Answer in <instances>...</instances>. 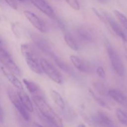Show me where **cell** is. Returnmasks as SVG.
Wrapping results in <instances>:
<instances>
[{
	"label": "cell",
	"mask_w": 127,
	"mask_h": 127,
	"mask_svg": "<svg viewBox=\"0 0 127 127\" xmlns=\"http://www.w3.org/2000/svg\"><path fill=\"white\" fill-rule=\"evenodd\" d=\"M108 94L116 102L124 106H127V97L120 91L117 89H110L108 91Z\"/></svg>",
	"instance_id": "cell-13"
},
{
	"label": "cell",
	"mask_w": 127,
	"mask_h": 127,
	"mask_svg": "<svg viewBox=\"0 0 127 127\" xmlns=\"http://www.w3.org/2000/svg\"><path fill=\"white\" fill-rule=\"evenodd\" d=\"M96 73L97 74V75L99 76L100 78H105V76H106V74H105V71L104 70V68L102 66H99L96 69Z\"/></svg>",
	"instance_id": "cell-27"
},
{
	"label": "cell",
	"mask_w": 127,
	"mask_h": 127,
	"mask_svg": "<svg viewBox=\"0 0 127 127\" xmlns=\"http://www.w3.org/2000/svg\"><path fill=\"white\" fill-rule=\"evenodd\" d=\"M31 37L33 43L43 53L48 55L50 57L53 54V52L52 50L50 45L45 38L42 37V36L38 35V34H36V33H33L31 35Z\"/></svg>",
	"instance_id": "cell-9"
},
{
	"label": "cell",
	"mask_w": 127,
	"mask_h": 127,
	"mask_svg": "<svg viewBox=\"0 0 127 127\" xmlns=\"http://www.w3.org/2000/svg\"><path fill=\"white\" fill-rule=\"evenodd\" d=\"M76 34L79 40L86 43H93L95 40L94 31L88 26H79L76 29Z\"/></svg>",
	"instance_id": "cell-6"
},
{
	"label": "cell",
	"mask_w": 127,
	"mask_h": 127,
	"mask_svg": "<svg viewBox=\"0 0 127 127\" xmlns=\"http://www.w3.org/2000/svg\"><path fill=\"white\" fill-rule=\"evenodd\" d=\"M104 15L105 16L108 24H109V28L111 29L113 32L117 35L119 36L120 38H122V40H127V37L124 32V30L122 29L120 24H119V23L115 21L113 16L109 13H104Z\"/></svg>",
	"instance_id": "cell-10"
},
{
	"label": "cell",
	"mask_w": 127,
	"mask_h": 127,
	"mask_svg": "<svg viewBox=\"0 0 127 127\" xmlns=\"http://www.w3.org/2000/svg\"><path fill=\"white\" fill-rule=\"evenodd\" d=\"M70 60L76 68L83 73H89L90 72L91 68L89 64L84 62L83 60L76 55H71Z\"/></svg>",
	"instance_id": "cell-14"
},
{
	"label": "cell",
	"mask_w": 127,
	"mask_h": 127,
	"mask_svg": "<svg viewBox=\"0 0 127 127\" xmlns=\"http://www.w3.org/2000/svg\"><path fill=\"white\" fill-rule=\"evenodd\" d=\"M105 47L114 70L119 76H124L125 74V69L120 55L107 40L105 42Z\"/></svg>",
	"instance_id": "cell-2"
},
{
	"label": "cell",
	"mask_w": 127,
	"mask_h": 127,
	"mask_svg": "<svg viewBox=\"0 0 127 127\" xmlns=\"http://www.w3.org/2000/svg\"><path fill=\"white\" fill-rule=\"evenodd\" d=\"M65 1L74 10L78 11L80 9V5L78 0H65Z\"/></svg>",
	"instance_id": "cell-26"
},
{
	"label": "cell",
	"mask_w": 127,
	"mask_h": 127,
	"mask_svg": "<svg viewBox=\"0 0 127 127\" xmlns=\"http://www.w3.org/2000/svg\"><path fill=\"white\" fill-rule=\"evenodd\" d=\"M4 122V112L2 107L0 104V123H3Z\"/></svg>",
	"instance_id": "cell-29"
},
{
	"label": "cell",
	"mask_w": 127,
	"mask_h": 127,
	"mask_svg": "<svg viewBox=\"0 0 127 127\" xmlns=\"http://www.w3.org/2000/svg\"><path fill=\"white\" fill-rule=\"evenodd\" d=\"M89 93H90L91 95H92L93 99L95 100V101L98 104L100 105V106L103 107L107 108V109H110V107L108 105L107 103L102 99V98H100V97L98 96L96 94L94 93V91L91 90V89H89Z\"/></svg>",
	"instance_id": "cell-24"
},
{
	"label": "cell",
	"mask_w": 127,
	"mask_h": 127,
	"mask_svg": "<svg viewBox=\"0 0 127 127\" xmlns=\"http://www.w3.org/2000/svg\"><path fill=\"white\" fill-rule=\"evenodd\" d=\"M26 63L29 68L31 70L37 74H41L42 73V67H41L40 63V60H26Z\"/></svg>",
	"instance_id": "cell-18"
},
{
	"label": "cell",
	"mask_w": 127,
	"mask_h": 127,
	"mask_svg": "<svg viewBox=\"0 0 127 127\" xmlns=\"http://www.w3.org/2000/svg\"><path fill=\"white\" fill-rule=\"evenodd\" d=\"M17 93L25 108L30 112H33V104H32V102H31V99H30L29 97L27 95V93H25L23 90H19Z\"/></svg>",
	"instance_id": "cell-16"
},
{
	"label": "cell",
	"mask_w": 127,
	"mask_h": 127,
	"mask_svg": "<svg viewBox=\"0 0 127 127\" xmlns=\"http://www.w3.org/2000/svg\"><path fill=\"white\" fill-rule=\"evenodd\" d=\"M94 87L100 95H102V96L109 95V94H108V91L109 90H107L104 84H103L102 83H95V84H94Z\"/></svg>",
	"instance_id": "cell-25"
},
{
	"label": "cell",
	"mask_w": 127,
	"mask_h": 127,
	"mask_svg": "<svg viewBox=\"0 0 127 127\" xmlns=\"http://www.w3.org/2000/svg\"><path fill=\"white\" fill-rule=\"evenodd\" d=\"M7 95H8L9 100L17 109L19 113L21 114L22 117L26 121H29L30 120V115L28 113L29 111L22 104L17 93L14 91L12 89L9 88L7 89Z\"/></svg>",
	"instance_id": "cell-5"
},
{
	"label": "cell",
	"mask_w": 127,
	"mask_h": 127,
	"mask_svg": "<svg viewBox=\"0 0 127 127\" xmlns=\"http://www.w3.org/2000/svg\"><path fill=\"white\" fill-rule=\"evenodd\" d=\"M32 127H43L42 125H40V124H37V122H33L32 124Z\"/></svg>",
	"instance_id": "cell-31"
},
{
	"label": "cell",
	"mask_w": 127,
	"mask_h": 127,
	"mask_svg": "<svg viewBox=\"0 0 127 127\" xmlns=\"http://www.w3.org/2000/svg\"><path fill=\"white\" fill-rule=\"evenodd\" d=\"M64 40L67 45L73 50L77 51L79 49V47L76 41L73 38V35L69 33H66L64 35Z\"/></svg>",
	"instance_id": "cell-20"
},
{
	"label": "cell",
	"mask_w": 127,
	"mask_h": 127,
	"mask_svg": "<svg viewBox=\"0 0 127 127\" xmlns=\"http://www.w3.org/2000/svg\"><path fill=\"white\" fill-rule=\"evenodd\" d=\"M0 43H1V40H0Z\"/></svg>",
	"instance_id": "cell-36"
},
{
	"label": "cell",
	"mask_w": 127,
	"mask_h": 127,
	"mask_svg": "<svg viewBox=\"0 0 127 127\" xmlns=\"http://www.w3.org/2000/svg\"><path fill=\"white\" fill-rule=\"evenodd\" d=\"M5 2L11 7V8L14 9L15 10L17 9V4L15 0H4Z\"/></svg>",
	"instance_id": "cell-28"
},
{
	"label": "cell",
	"mask_w": 127,
	"mask_h": 127,
	"mask_svg": "<svg viewBox=\"0 0 127 127\" xmlns=\"http://www.w3.org/2000/svg\"><path fill=\"white\" fill-rule=\"evenodd\" d=\"M115 115L119 121L122 125L127 127V114L124 110L120 109H117L115 110Z\"/></svg>",
	"instance_id": "cell-22"
},
{
	"label": "cell",
	"mask_w": 127,
	"mask_h": 127,
	"mask_svg": "<svg viewBox=\"0 0 127 127\" xmlns=\"http://www.w3.org/2000/svg\"><path fill=\"white\" fill-rule=\"evenodd\" d=\"M99 2H100V3L102 4H105V3H107L108 1V0H97Z\"/></svg>",
	"instance_id": "cell-32"
},
{
	"label": "cell",
	"mask_w": 127,
	"mask_h": 127,
	"mask_svg": "<svg viewBox=\"0 0 127 127\" xmlns=\"http://www.w3.org/2000/svg\"><path fill=\"white\" fill-rule=\"evenodd\" d=\"M18 1H21V2H25V1H26L27 0H18Z\"/></svg>",
	"instance_id": "cell-34"
},
{
	"label": "cell",
	"mask_w": 127,
	"mask_h": 127,
	"mask_svg": "<svg viewBox=\"0 0 127 127\" xmlns=\"http://www.w3.org/2000/svg\"><path fill=\"white\" fill-rule=\"evenodd\" d=\"M24 14L26 16L27 19L31 22V24L38 31L42 33H46L48 32V27L47 25L35 14L29 11H24Z\"/></svg>",
	"instance_id": "cell-8"
},
{
	"label": "cell",
	"mask_w": 127,
	"mask_h": 127,
	"mask_svg": "<svg viewBox=\"0 0 127 127\" xmlns=\"http://www.w3.org/2000/svg\"><path fill=\"white\" fill-rule=\"evenodd\" d=\"M50 96L52 97V99L54 102L55 104L62 109H64L65 107V103L62 98V95L55 90L52 89L50 91Z\"/></svg>",
	"instance_id": "cell-17"
},
{
	"label": "cell",
	"mask_w": 127,
	"mask_h": 127,
	"mask_svg": "<svg viewBox=\"0 0 127 127\" xmlns=\"http://www.w3.org/2000/svg\"><path fill=\"white\" fill-rule=\"evenodd\" d=\"M23 83L24 84L25 86L27 88V90L29 91V92L31 93V94H35V93H37V92L39 91L40 87L38 84H37L35 82L32 81L31 80H29V79L24 78L23 79Z\"/></svg>",
	"instance_id": "cell-21"
},
{
	"label": "cell",
	"mask_w": 127,
	"mask_h": 127,
	"mask_svg": "<svg viewBox=\"0 0 127 127\" xmlns=\"http://www.w3.org/2000/svg\"><path fill=\"white\" fill-rule=\"evenodd\" d=\"M94 127H119L106 113L99 111L94 115Z\"/></svg>",
	"instance_id": "cell-7"
},
{
	"label": "cell",
	"mask_w": 127,
	"mask_h": 127,
	"mask_svg": "<svg viewBox=\"0 0 127 127\" xmlns=\"http://www.w3.org/2000/svg\"><path fill=\"white\" fill-rule=\"evenodd\" d=\"M40 63L42 71L45 73L46 75H47V76L49 77L52 81L55 82L57 84H62L63 82L62 76L50 63H49L44 58H40Z\"/></svg>",
	"instance_id": "cell-4"
},
{
	"label": "cell",
	"mask_w": 127,
	"mask_h": 127,
	"mask_svg": "<svg viewBox=\"0 0 127 127\" xmlns=\"http://www.w3.org/2000/svg\"><path fill=\"white\" fill-rule=\"evenodd\" d=\"M50 57L53 60V61H54L55 63L57 64V66H58L59 68H60V69H62V70L66 72V73H70L71 71V68L66 63H65V62L63 60L61 59L60 58H59L57 55H56L54 53L50 56Z\"/></svg>",
	"instance_id": "cell-19"
},
{
	"label": "cell",
	"mask_w": 127,
	"mask_h": 127,
	"mask_svg": "<svg viewBox=\"0 0 127 127\" xmlns=\"http://www.w3.org/2000/svg\"><path fill=\"white\" fill-rule=\"evenodd\" d=\"M31 2L38 9L52 19H55L56 15L55 11L45 0H30Z\"/></svg>",
	"instance_id": "cell-11"
},
{
	"label": "cell",
	"mask_w": 127,
	"mask_h": 127,
	"mask_svg": "<svg viewBox=\"0 0 127 127\" xmlns=\"http://www.w3.org/2000/svg\"><path fill=\"white\" fill-rule=\"evenodd\" d=\"M21 51L25 60H40L38 55L33 46L29 43H23L21 45Z\"/></svg>",
	"instance_id": "cell-12"
},
{
	"label": "cell",
	"mask_w": 127,
	"mask_h": 127,
	"mask_svg": "<svg viewBox=\"0 0 127 127\" xmlns=\"http://www.w3.org/2000/svg\"><path fill=\"white\" fill-rule=\"evenodd\" d=\"M0 62L12 73L17 76H21V72L19 68L13 60L9 53L0 45Z\"/></svg>",
	"instance_id": "cell-3"
},
{
	"label": "cell",
	"mask_w": 127,
	"mask_h": 127,
	"mask_svg": "<svg viewBox=\"0 0 127 127\" xmlns=\"http://www.w3.org/2000/svg\"><path fill=\"white\" fill-rule=\"evenodd\" d=\"M76 127H86L84 124H79L78 125H77Z\"/></svg>",
	"instance_id": "cell-33"
},
{
	"label": "cell",
	"mask_w": 127,
	"mask_h": 127,
	"mask_svg": "<svg viewBox=\"0 0 127 127\" xmlns=\"http://www.w3.org/2000/svg\"><path fill=\"white\" fill-rule=\"evenodd\" d=\"M35 105L38 109L42 116L58 127H63V122L56 114L50 105L40 95H34L32 97Z\"/></svg>",
	"instance_id": "cell-1"
},
{
	"label": "cell",
	"mask_w": 127,
	"mask_h": 127,
	"mask_svg": "<svg viewBox=\"0 0 127 127\" xmlns=\"http://www.w3.org/2000/svg\"><path fill=\"white\" fill-rule=\"evenodd\" d=\"M123 41V44H124V49H125V57H126V58L127 60V40H125Z\"/></svg>",
	"instance_id": "cell-30"
},
{
	"label": "cell",
	"mask_w": 127,
	"mask_h": 127,
	"mask_svg": "<svg viewBox=\"0 0 127 127\" xmlns=\"http://www.w3.org/2000/svg\"><path fill=\"white\" fill-rule=\"evenodd\" d=\"M114 13L115 17L119 20V22L124 26V28L127 30V17L125 14L122 13L118 10H114Z\"/></svg>",
	"instance_id": "cell-23"
},
{
	"label": "cell",
	"mask_w": 127,
	"mask_h": 127,
	"mask_svg": "<svg viewBox=\"0 0 127 127\" xmlns=\"http://www.w3.org/2000/svg\"><path fill=\"white\" fill-rule=\"evenodd\" d=\"M2 1H3V0H0V4L2 3Z\"/></svg>",
	"instance_id": "cell-35"
},
{
	"label": "cell",
	"mask_w": 127,
	"mask_h": 127,
	"mask_svg": "<svg viewBox=\"0 0 127 127\" xmlns=\"http://www.w3.org/2000/svg\"><path fill=\"white\" fill-rule=\"evenodd\" d=\"M1 71H2L4 75L5 76V77L7 79V80H8L15 87V88H17L18 90H23V85H22V84L21 83V82L17 79V77L16 76V74H14V73H12V72H11L7 69L4 68V67H2V68H1Z\"/></svg>",
	"instance_id": "cell-15"
}]
</instances>
